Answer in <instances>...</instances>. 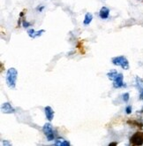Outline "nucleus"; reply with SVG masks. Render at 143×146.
Here are the masks:
<instances>
[{"label":"nucleus","mask_w":143,"mask_h":146,"mask_svg":"<svg viewBox=\"0 0 143 146\" xmlns=\"http://www.w3.org/2000/svg\"><path fill=\"white\" fill-rule=\"evenodd\" d=\"M17 78H18V72L14 67H11L10 69H8L5 76V81L6 84L10 89L13 90L16 87V82Z\"/></svg>","instance_id":"1"},{"label":"nucleus","mask_w":143,"mask_h":146,"mask_svg":"<svg viewBox=\"0 0 143 146\" xmlns=\"http://www.w3.org/2000/svg\"><path fill=\"white\" fill-rule=\"evenodd\" d=\"M111 62L115 66H121L123 69L125 70H128L129 69V62L127 60V58L125 56H117L111 58Z\"/></svg>","instance_id":"2"},{"label":"nucleus","mask_w":143,"mask_h":146,"mask_svg":"<svg viewBox=\"0 0 143 146\" xmlns=\"http://www.w3.org/2000/svg\"><path fill=\"white\" fill-rule=\"evenodd\" d=\"M130 144L132 146H139L143 144V132L139 131L133 134L130 138Z\"/></svg>","instance_id":"3"},{"label":"nucleus","mask_w":143,"mask_h":146,"mask_svg":"<svg viewBox=\"0 0 143 146\" xmlns=\"http://www.w3.org/2000/svg\"><path fill=\"white\" fill-rule=\"evenodd\" d=\"M43 131L44 133V135L47 137V140L48 141H52L55 139L56 137V134H54V130H53V127L52 125L50 123H46L44 124L43 127Z\"/></svg>","instance_id":"4"},{"label":"nucleus","mask_w":143,"mask_h":146,"mask_svg":"<svg viewBox=\"0 0 143 146\" xmlns=\"http://www.w3.org/2000/svg\"><path fill=\"white\" fill-rule=\"evenodd\" d=\"M112 82H113V87L116 88V89L125 87V84L124 83V76H123V74L121 73L117 74Z\"/></svg>","instance_id":"5"},{"label":"nucleus","mask_w":143,"mask_h":146,"mask_svg":"<svg viewBox=\"0 0 143 146\" xmlns=\"http://www.w3.org/2000/svg\"><path fill=\"white\" fill-rule=\"evenodd\" d=\"M1 111L4 113H15V110L11 106L10 103H8V102L4 103V104L1 106Z\"/></svg>","instance_id":"6"},{"label":"nucleus","mask_w":143,"mask_h":146,"mask_svg":"<svg viewBox=\"0 0 143 146\" xmlns=\"http://www.w3.org/2000/svg\"><path fill=\"white\" fill-rule=\"evenodd\" d=\"M135 82H136V87L140 91V99L143 101V80L137 76L135 78Z\"/></svg>","instance_id":"7"},{"label":"nucleus","mask_w":143,"mask_h":146,"mask_svg":"<svg viewBox=\"0 0 143 146\" xmlns=\"http://www.w3.org/2000/svg\"><path fill=\"white\" fill-rule=\"evenodd\" d=\"M44 32H45L44 29H42V30H39V31H36L35 29H28V36L31 38H36L38 36H41Z\"/></svg>","instance_id":"8"},{"label":"nucleus","mask_w":143,"mask_h":146,"mask_svg":"<svg viewBox=\"0 0 143 146\" xmlns=\"http://www.w3.org/2000/svg\"><path fill=\"white\" fill-rule=\"evenodd\" d=\"M44 113H45V116L47 118V119L49 121H51L53 118H54V111L50 106H46L44 108Z\"/></svg>","instance_id":"9"},{"label":"nucleus","mask_w":143,"mask_h":146,"mask_svg":"<svg viewBox=\"0 0 143 146\" xmlns=\"http://www.w3.org/2000/svg\"><path fill=\"white\" fill-rule=\"evenodd\" d=\"M109 15H110V10H109L108 7L103 6V7L101 8V10L99 12V16H100L101 19L106 20L109 18Z\"/></svg>","instance_id":"10"},{"label":"nucleus","mask_w":143,"mask_h":146,"mask_svg":"<svg viewBox=\"0 0 143 146\" xmlns=\"http://www.w3.org/2000/svg\"><path fill=\"white\" fill-rule=\"evenodd\" d=\"M54 145H56V146H69L70 142L67 140H65L63 138H58L55 141Z\"/></svg>","instance_id":"11"},{"label":"nucleus","mask_w":143,"mask_h":146,"mask_svg":"<svg viewBox=\"0 0 143 146\" xmlns=\"http://www.w3.org/2000/svg\"><path fill=\"white\" fill-rule=\"evenodd\" d=\"M127 124H129L130 126L137 127H143V122L137 121V119H128Z\"/></svg>","instance_id":"12"},{"label":"nucleus","mask_w":143,"mask_h":146,"mask_svg":"<svg viewBox=\"0 0 143 146\" xmlns=\"http://www.w3.org/2000/svg\"><path fill=\"white\" fill-rule=\"evenodd\" d=\"M92 20H93V15H92V13H87L85 15V18H84V21H83V24L85 26H88L91 23Z\"/></svg>","instance_id":"13"},{"label":"nucleus","mask_w":143,"mask_h":146,"mask_svg":"<svg viewBox=\"0 0 143 146\" xmlns=\"http://www.w3.org/2000/svg\"><path fill=\"white\" fill-rule=\"evenodd\" d=\"M77 48L80 50V52L84 55L85 54V49H84V45H83V42L82 41H79L78 44H77Z\"/></svg>","instance_id":"14"},{"label":"nucleus","mask_w":143,"mask_h":146,"mask_svg":"<svg viewBox=\"0 0 143 146\" xmlns=\"http://www.w3.org/2000/svg\"><path fill=\"white\" fill-rule=\"evenodd\" d=\"M117 74H119V73H117L116 70H111V71H110V72H109V73L107 74V77H108V78L110 79L111 81H113V79L115 78L116 75H117Z\"/></svg>","instance_id":"15"},{"label":"nucleus","mask_w":143,"mask_h":146,"mask_svg":"<svg viewBox=\"0 0 143 146\" xmlns=\"http://www.w3.org/2000/svg\"><path fill=\"white\" fill-rule=\"evenodd\" d=\"M123 100L125 103H127L129 101V98H130V95H129V93H125L123 94Z\"/></svg>","instance_id":"16"},{"label":"nucleus","mask_w":143,"mask_h":146,"mask_svg":"<svg viewBox=\"0 0 143 146\" xmlns=\"http://www.w3.org/2000/svg\"><path fill=\"white\" fill-rule=\"evenodd\" d=\"M22 25H23V27H24L25 29H26V28H28V27H29V26L31 25V23L28 22L26 20H23V21H22Z\"/></svg>","instance_id":"17"},{"label":"nucleus","mask_w":143,"mask_h":146,"mask_svg":"<svg viewBox=\"0 0 143 146\" xmlns=\"http://www.w3.org/2000/svg\"><path fill=\"white\" fill-rule=\"evenodd\" d=\"M125 111H127V114H130L132 113V106H127V108H125Z\"/></svg>","instance_id":"18"},{"label":"nucleus","mask_w":143,"mask_h":146,"mask_svg":"<svg viewBox=\"0 0 143 146\" xmlns=\"http://www.w3.org/2000/svg\"><path fill=\"white\" fill-rule=\"evenodd\" d=\"M43 9H44V6H38V7L36 8V10H37L38 12H40V13H41L42 11H43Z\"/></svg>","instance_id":"19"},{"label":"nucleus","mask_w":143,"mask_h":146,"mask_svg":"<svg viewBox=\"0 0 143 146\" xmlns=\"http://www.w3.org/2000/svg\"><path fill=\"white\" fill-rule=\"evenodd\" d=\"M138 114H139V115H140L141 117H143V108H142L140 111H138Z\"/></svg>","instance_id":"20"},{"label":"nucleus","mask_w":143,"mask_h":146,"mask_svg":"<svg viewBox=\"0 0 143 146\" xmlns=\"http://www.w3.org/2000/svg\"><path fill=\"white\" fill-rule=\"evenodd\" d=\"M2 145H11V143H8V142H6V141H5V142L2 143Z\"/></svg>","instance_id":"21"},{"label":"nucleus","mask_w":143,"mask_h":146,"mask_svg":"<svg viewBox=\"0 0 143 146\" xmlns=\"http://www.w3.org/2000/svg\"><path fill=\"white\" fill-rule=\"evenodd\" d=\"M117 142H113V143H111L109 144V145H110V146H112V145H114V146H115V145H117Z\"/></svg>","instance_id":"22"},{"label":"nucleus","mask_w":143,"mask_h":146,"mask_svg":"<svg viewBox=\"0 0 143 146\" xmlns=\"http://www.w3.org/2000/svg\"><path fill=\"white\" fill-rule=\"evenodd\" d=\"M3 70H4V64L1 63V73L3 72Z\"/></svg>","instance_id":"23"}]
</instances>
